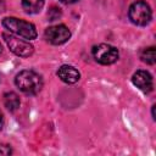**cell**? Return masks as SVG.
Here are the masks:
<instances>
[{"mask_svg": "<svg viewBox=\"0 0 156 156\" xmlns=\"http://www.w3.org/2000/svg\"><path fill=\"white\" fill-rule=\"evenodd\" d=\"M16 87L27 95H35L43 88V79L41 77L35 73L34 71H21L15 78Z\"/></svg>", "mask_w": 156, "mask_h": 156, "instance_id": "1", "label": "cell"}, {"mask_svg": "<svg viewBox=\"0 0 156 156\" xmlns=\"http://www.w3.org/2000/svg\"><path fill=\"white\" fill-rule=\"evenodd\" d=\"M2 26L9 29L11 33H15L24 39H35L37 38V29L34 24L16 18V17H6L2 20Z\"/></svg>", "mask_w": 156, "mask_h": 156, "instance_id": "2", "label": "cell"}, {"mask_svg": "<svg viewBox=\"0 0 156 156\" xmlns=\"http://www.w3.org/2000/svg\"><path fill=\"white\" fill-rule=\"evenodd\" d=\"M128 16H129V20L134 24L146 26L151 21L152 12H151L150 6L145 1L139 0V1H135L130 5L129 11H128Z\"/></svg>", "mask_w": 156, "mask_h": 156, "instance_id": "3", "label": "cell"}, {"mask_svg": "<svg viewBox=\"0 0 156 156\" xmlns=\"http://www.w3.org/2000/svg\"><path fill=\"white\" fill-rule=\"evenodd\" d=\"M2 38L5 40V43L7 44L9 49L17 56H21V57H28L33 54L34 51V48L32 44H29L28 41L23 40V39H20L12 34H7V33H4L2 34Z\"/></svg>", "mask_w": 156, "mask_h": 156, "instance_id": "4", "label": "cell"}, {"mask_svg": "<svg viewBox=\"0 0 156 156\" xmlns=\"http://www.w3.org/2000/svg\"><path fill=\"white\" fill-rule=\"evenodd\" d=\"M94 58L101 65H111L117 61L118 51L115 46L108 44H100L93 49Z\"/></svg>", "mask_w": 156, "mask_h": 156, "instance_id": "5", "label": "cell"}, {"mask_svg": "<svg viewBox=\"0 0 156 156\" xmlns=\"http://www.w3.org/2000/svg\"><path fill=\"white\" fill-rule=\"evenodd\" d=\"M71 37L69 29L65 24H56L46 28L45 30V39L54 45H61L66 43Z\"/></svg>", "mask_w": 156, "mask_h": 156, "instance_id": "6", "label": "cell"}, {"mask_svg": "<svg viewBox=\"0 0 156 156\" xmlns=\"http://www.w3.org/2000/svg\"><path fill=\"white\" fill-rule=\"evenodd\" d=\"M132 82L136 88H139L144 93H150L154 88L152 77L146 71H136L132 77Z\"/></svg>", "mask_w": 156, "mask_h": 156, "instance_id": "7", "label": "cell"}, {"mask_svg": "<svg viewBox=\"0 0 156 156\" xmlns=\"http://www.w3.org/2000/svg\"><path fill=\"white\" fill-rule=\"evenodd\" d=\"M57 77H58L62 82H65V83H67V84H73V83L78 82L80 74H79V72H78L74 67L68 66V65H63V66H61V67L58 68V71H57Z\"/></svg>", "mask_w": 156, "mask_h": 156, "instance_id": "8", "label": "cell"}, {"mask_svg": "<svg viewBox=\"0 0 156 156\" xmlns=\"http://www.w3.org/2000/svg\"><path fill=\"white\" fill-rule=\"evenodd\" d=\"M44 6V0H22V7L27 13H38Z\"/></svg>", "mask_w": 156, "mask_h": 156, "instance_id": "9", "label": "cell"}, {"mask_svg": "<svg viewBox=\"0 0 156 156\" xmlns=\"http://www.w3.org/2000/svg\"><path fill=\"white\" fill-rule=\"evenodd\" d=\"M4 104H5V106H6L7 110L16 111L20 107L21 101H20V98H18V95L16 93L10 91V93H6L4 95Z\"/></svg>", "mask_w": 156, "mask_h": 156, "instance_id": "10", "label": "cell"}, {"mask_svg": "<svg viewBox=\"0 0 156 156\" xmlns=\"http://www.w3.org/2000/svg\"><path fill=\"white\" fill-rule=\"evenodd\" d=\"M140 58L143 62L145 63H149V65H154L155 63V48L154 46H150L147 49H144L140 54Z\"/></svg>", "mask_w": 156, "mask_h": 156, "instance_id": "11", "label": "cell"}, {"mask_svg": "<svg viewBox=\"0 0 156 156\" xmlns=\"http://www.w3.org/2000/svg\"><path fill=\"white\" fill-rule=\"evenodd\" d=\"M61 16V11H60V9H57V7H51L50 10H49V12H48V17H49V20L50 21H55V20H57L58 17Z\"/></svg>", "mask_w": 156, "mask_h": 156, "instance_id": "12", "label": "cell"}, {"mask_svg": "<svg viewBox=\"0 0 156 156\" xmlns=\"http://www.w3.org/2000/svg\"><path fill=\"white\" fill-rule=\"evenodd\" d=\"M12 152L10 145L6 144H0V155H10Z\"/></svg>", "mask_w": 156, "mask_h": 156, "instance_id": "13", "label": "cell"}, {"mask_svg": "<svg viewBox=\"0 0 156 156\" xmlns=\"http://www.w3.org/2000/svg\"><path fill=\"white\" fill-rule=\"evenodd\" d=\"M61 2H63V4H73V2H76L77 0H60Z\"/></svg>", "mask_w": 156, "mask_h": 156, "instance_id": "14", "label": "cell"}, {"mask_svg": "<svg viewBox=\"0 0 156 156\" xmlns=\"http://www.w3.org/2000/svg\"><path fill=\"white\" fill-rule=\"evenodd\" d=\"M4 9H5V6H4V2L0 0V12H2V11H4Z\"/></svg>", "mask_w": 156, "mask_h": 156, "instance_id": "15", "label": "cell"}, {"mask_svg": "<svg viewBox=\"0 0 156 156\" xmlns=\"http://www.w3.org/2000/svg\"><path fill=\"white\" fill-rule=\"evenodd\" d=\"M1 127H2V113L0 112V129H1Z\"/></svg>", "mask_w": 156, "mask_h": 156, "instance_id": "16", "label": "cell"}, {"mask_svg": "<svg viewBox=\"0 0 156 156\" xmlns=\"http://www.w3.org/2000/svg\"><path fill=\"white\" fill-rule=\"evenodd\" d=\"M152 118L155 119V106H152Z\"/></svg>", "mask_w": 156, "mask_h": 156, "instance_id": "17", "label": "cell"}, {"mask_svg": "<svg viewBox=\"0 0 156 156\" xmlns=\"http://www.w3.org/2000/svg\"><path fill=\"white\" fill-rule=\"evenodd\" d=\"M0 52H1V45H0Z\"/></svg>", "mask_w": 156, "mask_h": 156, "instance_id": "18", "label": "cell"}]
</instances>
